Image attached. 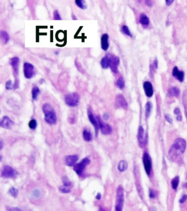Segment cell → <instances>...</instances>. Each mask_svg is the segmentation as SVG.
Segmentation results:
<instances>
[{"label":"cell","mask_w":187,"mask_h":211,"mask_svg":"<svg viewBox=\"0 0 187 211\" xmlns=\"http://www.w3.org/2000/svg\"><path fill=\"white\" fill-rule=\"evenodd\" d=\"M151 109H152V104L151 102H148L145 105V116L147 118H148L151 113Z\"/></svg>","instance_id":"cell-26"},{"label":"cell","mask_w":187,"mask_h":211,"mask_svg":"<svg viewBox=\"0 0 187 211\" xmlns=\"http://www.w3.org/2000/svg\"><path fill=\"white\" fill-rule=\"evenodd\" d=\"M37 122L34 119H32L29 122V126L31 129H35L37 127Z\"/></svg>","instance_id":"cell-37"},{"label":"cell","mask_w":187,"mask_h":211,"mask_svg":"<svg viewBox=\"0 0 187 211\" xmlns=\"http://www.w3.org/2000/svg\"><path fill=\"white\" fill-rule=\"evenodd\" d=\"M128 167V164L125 160H121L119 163L118 165V169L120 172H124L125 171Z\"/></svg>","instance_id":"cell-23"},{"label":"cell","mask_w":187,"mask_h":211,"mask_svg":"<svg viewBox=\"0 0 187 211\" xmlns=\"http://www.w3.org/2000/svg\"><path fill=\"white\" fill-rule=\"evenodd\" d=\"M145 3H146V4H147L148 6H151V1H145Z\"/></svg>","instance_id":"cell-46"},{"label":"cell","mask_w":187,"mask_h":211,"mask_svg":"<svg viewBox=\"0 0 187 211\" xmlns=\"http://www.w3.org/2000/svg\"><path fill=\"white\" fill-rule=\"evenodd\" d=\"M124 204V192L121 185L117 186L116 189V198L115 203V211H122Z\"/></svg>","instance_id":"cell-3"},{"label":"cell","mask_w":187,"mask_h":211,"mask_svg":"<svg viewBox=\"0 0 187 211\" xmlns=\"http://www.w3.org/2000/svg\"><path fill=\"white\" fill-rule=\"evenodd\" d=\"M187 200V195H184L181 198L180 200V204H183L184 202H186V201Z\"/></svg>","instance_id":"cell-42"},{"label":"cell","mask_w":187,"mask_h":211,"mask_svg":"<svg viewBox=\"0 0 187 211\" xmlns=\"http://www.w3.org/2000/svg\"><path fill=\"white\" fill-rule=\"evenodd\" d=\"M109 58V67L114 73L118 72V66L120 64V59L118 56L112 54H108Z\"/></svg>","instance_id":"cell-8"},{"label":"cell","mask_w":187,"mask_h":211,"mask_svg":"<svg viewBox=\"0 0 187 211\" xmlns=\"http://www.w3.org/2000/svg\"><path fill=\"white\" fill-rule=\"evenodd\" d=\"M90 160L87 157L84 159L81 162L74 166V171L77 173L78 175L81 176L84 169L90 163Z\"/></svg>","instance_id":"cell-6"},{"label":"cell","mask_w":187,"mask_h":211,"mask_svg":"<svg viewBox=\"0 0 187 211\" xmlns=\"http://www.w3.org/2000/svg\"><path fill=\"white\" fill-rule=\"evenodd\" d=\"M40 93V89L38 88V87L34 86L32 88L31 93H32V98L33 99V100H35L37 99Z\"/></svg>","instance_id":"cell-25"},{"label":"cell","mask_w":187,"mask_h":211,"mask_svg":"<svg viewBox=\"0 0 187 211\" xmlns=\"http://www.w3.org/2000/svg\"><path fill=\"white\" fill-rule=\"evenodd\" d=\"M80 96L76 92H74L66 94L65 96L66 104L70 107H75L79 105Z\"/></svg>","instance_id":"cell-5"},{"label":"cell","mask_w":187,"mask_h":211,"mask_svg":"<svg viewBox=\"0 0 187 211\" xmlns=\"http://www.w3.org/2000/svg\"><path fill=\"white\" fill-rule=\"evenodd\" d=\"M115 104L116 107L118 108L126 109L128 107L127 103L124 96L122 94H118L116 96L115 99Z\"/></svg>","instance_id":"cell-14"},{"label":"cell","mask_w":187,"mask_h":211,"mask_svg":"<svg viewBox=\"0 0 187 211\" xmlns=\"http://www.w3.org/2000/svg\"><path fill=\"white\" fill-rule=\"evenodd\" d=\"M0 144H1V149H2V147H3V143H2V141H1V142H0Z\"/></svg>","instance_id":"cell-48"},{"label":"cell","mask_w":187,"mask_h":211,"mask_svg":"<svg viewBox=\"0 0 187 211\" xmlns=\"http://www.w3.org/2000/svg\"><path fill=\"white\" fill-rule=\"evenodd\" d=\"M149 197L151 198H154L155 197V192L153 189L149 190Z\"/></svg>","instance_id":"cell-41"},{"label":"cell","mask_w":187,"mask_h":211,"mask_svg":"<svg viewBox=\"0 0 187 211\" xmlns=\"http://www.w3.org/2000/svg\"><path fill=\"white\" fill-rule=\"evenodd\" d=\"M173 76L176 78L180 82H183L184 78V73L182 71H180L177 66L174 67L172 70Z\"/></svg>","instance_id":"cell-17"},{"label":"cell","mask_w":187,"mask_h":211,"mask_svg":"<svg viewBox=\"0 0 187 211\" xmlns=\"http://www.w3.org/2000/svg\"><path fill=\"white\" fill-rule=\"evenodd\" d=\"M143 88H144L145 95L149 98L151 97L153 95L154 91H153V85L149 81L145 82L143 84Z\"/></svg>","instance_id":"cell-16"},{"label":"cell","mask_w":187,"mask_h":211,"mask_svg":"<svg viewBox=\"0 0 187 211\" xmlns=\"http://www.w3.org/2000/svg\"><path fill=\"white\" fill-rule=\"evenodd\" d=\"M180 90L177 87H173L169 89L168 91V94L170 97H178L180 96Z\"/></svg>","instance_id":"cell-20"},{"label":"cell","mask_w":187,"mask_h":211,"mask_svg":"<svg viewBox=\"0 0 187 211\" xmlns=\"http://www.w3.org/2000/svg\"><path fill=\"white\" fill-rule=\"evenodd\" d=\"M174 113H175V115L177 116V117H176L177 120H178V121H182V115H181V113H180V109H179V108H178V107L175 108V109H174Z\"/></svg>","instance_id":"cell-33"},{"label":"cell","mask_w":187,"mask_h":211,"mask_svg":"<svg viewBox=\"0 0 187 211\" xmlns=\"http://www.w3.org/2000/svg\"><path fill=\"white\" fill-rule=\"evenodd\" d=\"M6 88L8 90H11L14 88V84H12L11 80H9L6 83Z\"/></svg>","instance_id":"cell-38"},{"label":"cell","mask_w":187,"mask_h":211,"mask_svg":"<svg viewBox=\"0 0 187 211\" xmlns=\"http://www.w3.org/2000/svg\"><path fill=\"white\" fill-rule=\"evenodd\" d=\"M72 18H73L72 19H73L74 20H75H75H77V18H76V17L75 16L74 17V14H72Z\"/></svg>","instance_id":"cell-49"},{"label":"cell","mask_w":187,"mask_h":211,"mask_svg":"<svg viewBox=\"0 0 187 211\" xmlns=\"http://www.w3.org/2000/svg\"><path fill=\"white\" fill-rule=\"evenodd\" d=\"M83 138L86 141H90L92 140V135L91 132L85 129L83 132Z\"/></svg>","instance_id":"cell-28"},{"label":"cell","mask_w":187,"mask_h":211,"mask_svg":"<svg viewBox=\"0 0 187 211\" xmlns=\"http://www.w3.org/2000/svg\"><path fill=\"white\" fill-rule=\"evenodd\" d=\"M87 114H88V117L90 121L93 125L94 127L95 134V136L97 137V135H98V131H99V128L98 120H97V117H95L94 116L93 113H92L91 108L88 109Z\"/></svg>","instance_id":"cell-13"},{"label":"cell","mask_w":187,"mask_h":211,"mask_svg":"<svg viewBox=\"0 0 187 211\" xmlns=\"http://www.w3.org/2000/svg\"><path fill=\"white\" fill-rule=\"evenodd\" d=\"M143 162L145 172L148 175V176H149L151 172L152 163H151V158L149 154L147 153H144L143 156Z\"/></svg>","instance_id":"cell-11"},{"label":"cell","mask_w":187,"mask_h":211,"mask_svg":"<svg viewBox=\"0 0 187 211\" xmlns=\"http://www.w3.org/2000/svg\"><path fill=\"white\" fill-rule=\"evenodd\" d=\"M17 172L9 166H5L1 172V176L5 178H14L17 176Z\"/></svg>","instance_id":"cell-7"},{"label":"cell","mask_w":187,"mask_h":211,"mask_svg":"<svg viewBox=\"0 0 187 211\" xmlns=\"http://www.w3.org/2000/svg\"><path fill=\"white\" fill-rule=\"evenodd\" d=\"M109 36L107 34H104L101 37V47L103 50L107 51L109 47Z\"/></svg>","instance_id":"cell-19"},{"label":"cell","mask_w":187,"mask_h":211,"mask_svg":"<svg viewBox=\"0 0 187 211\" xmlns=\"http://www.w3.org/2000/svg\"><path fill=\"white\" fill-rule=\"evenodd\" d=\"M1 38L4 43L6 44L9 40V36L7 33L5 31H1Z\"/></svg>","instance_id":"cell-24"},{"label":"cell","mask_w":187,"mask_h":211,"mask_svg":"<svg viewBox=\"0 0 187 211\" xmlns=\"http://www.w3.org/2000/svg\"><path fill=\"white\" fill-rule=\"evenodd\" d=\"M101 194H99V193H98V194H97V195L96 196V198H97V199H98V200H100V199H101Z\"/></svg>","instance_id":"cell-47"},{"label":"cell","mask_w":187,"mask_h":211,"mask_svg":"<svg viewBox=\"0 0 187 211\" xmlns=\"http://www.w3.org/2000/svg\"><path fill=\"white\" fill-rule=\"evenodd\" d=\"M9 192L12 196L16 197L18 194V190L15 188H11L9 190Z\"/></svg>","instance_id":"cell-35"},{"label":"cell","mask_w":187,"mask_h":211,"mask_svg":"<svg viewBox=\"0 0 187 211\" xmlns=\"http://www.w3.org/2000/svg\"><path fill=\"white\" fill-rule=\"evenodd\" d=\"M13 121L11 120L7 116H4L0 122L1 127L6 129H10L13 126Z\"/></svg>","instance_id":"cell-15"},{"label":"cell","mask_w":187,"mask_h":211,"mask_svg":"<svg viewBox=\"0 0 187 211\" xmlns=\"http://www.w3.org/2000/svg\"><path fill=\"white\" fill-rule=\"evenodd\" d=\"M173 2V0H166V4L167 5V6H170V5H171Z\"/></svg>","instance_id":"cell-44"},{"label":"cell","mask_w":187,"mask_h":211,"mask_svg":"<svg viewBox=\"0 0 187 211\" xmlns=\"http://www.w3.org/2000/svg\"><path fill=\"white\" fill-rule=\"evenodd\" d=\"M42 111L44 115V120L50 125H54L57 122V116L54 110L48 103H46L42 106Z\"/></svg>","instance_id":"cell-2"},{"label":"cell","mask_w":187,"mask_h":211,"mask_svg":"<svg viewBox=\"0 0 187 211\" xmlns=\"http://www.w3.org/2000/svg\"><path fill=\"white\" fill-rule=\"evenodd\" d=\"M79 159V157L77 155H69L65 157V163L68 166H75V163Z\"/></svg>","instance_id":"cell-18"},{"label":"cell","mask_w":187,"mask_h":211,"mask_svg":"<svg viewBox=\"0 0 187 211\" xmlns=\"http://www.w3.org/2000/svg\"><path fill=\"white\" fill-rule=\"evenodd\" d=\"M8 211H23L21 209L17 207H9L7 209Z\"/></svg>","instance_id":"cell-43"},{"label":"cell","mask_w":187,"mask_h":211,"mask_svg":"<svg viewBox=\"0 0 187 211\" xmlns=\"http://www.w3.org/2000/svg\"><path fill=\"white\" fill-rule=\"evenodd\" d=\"M180 181V177L178 176H175L174 178H173L171 180V185L173 189L176 190L179 184Z\"/></svg>","instance_id":"cell-27"},{"label":"cell","mask_w":187,"mask_h":211,"mask_svg":"<svg viewBox=\"0 0 187 211\" xmlns=\"http://www.w3.org/2000/svg\"><path fill=\"white\" fill-rule=\"evenodd\" d=\"M186 141L184 139L180 138L176 139L168 152L171 158L175 159L178 156L183 154L186 150Z\"/></svg>","instance_id":"cell-1"},{"label":"cell","mask_w":187,"mask_h":211,"mask_svg":"<svg viewBox=\"0 0 187 211\" xmlns=\"http://www.w3.org/2000/svg\"><path fill=\"white\" fill-rule=\"evenodd\" d=\"M63 182L64 184V185L66 186H72V183L69 180V178L67 177V176H64L63 178Z\"/></svg>","instance_id":"cell-36"},{"label":"cell","mask_w":187,"mask_h":211,"mask_svg":"<svg viewBox=\"0 0 187 211\" xmlns=\"http://www.w3.org/2000/svg\"><path fill=\"white\" fill-rule=\"evenodd\" d=\"M19 58L18 57H14L11 59L10 64L12 67L13 74L15 78V81L14 84V88L17 89L19 87V79L18 78V73H19Z\"/></svg>","instance_id":"cell-4"},{"label":"cell","mask_w":187,"mask_h":211,"mask_svg":"<svg viewBox=\"0 0 187 211\" xmlns=\"http://www.w3.org/2000/svg\"><path fill=\"white\" fill-rule=\"evenodd\" d=\"M53 18H54V20H62V18L60 17V15L59 13V12L57 10H56L54 11V13H53Z\"/></svg>","instance_id":"cell-39"},{"label":"cell","mask_w":187,"mask_h":211,"mask_svg":"<svg viewBox=\"0 0 187 211\" xmlns=\"http://www.w3.org/2000/svg\"><path fill=\"white\" fill-rule=\"evenodd\" d=\"M183 104L184 107V113L186 115V117L187 120V97L185 95V93L183 94Z\"/></svg>","instance_id":"cell-34"},{"label":"cell","mask_w":187,"mask_h":211,"mask_svg":"<svg viewBox=\"0 0 187 211\" xmlns=\"http://www.w3.org/2000/svg\"><path fill=\"white\" fill-rule=\"evenodd\" d=\"M109 117V115L107 113H105L104 115H103V119H105V120H108Z\"/></svg>","instance_id":"cell-45"},{"label":"cell","mask_w":187,"mask_h":211,"mask_svg":"<svg viewBox=\"0 0 187 211\" xmlns=\"http://www.w3.org/2000/svg\"><path fill=\"white\" fill-rule=\"evenodd\" d=\"M137 139L138 141L139 145L140 147L143 148L146 145L147 142V135L144 132V128L142 126H139L137 134Z\"/></svg>","instance_id":"cell-9"},{"label":"cell","mask_w":187,"mask_h":211,"mask_svg":"<svg viewBox=\"0 0 187 211\" xmlns=\"http://www.w3.org/2000/svg\"><path fill=\"white\" fill-rule=\"evenodd\" d=\"M75 3L78 6V7H79L82 9H85L86 8V6L85 5V2L82 0H76Z\"/></svg>","instance_id":"cell-30"},{"label":"cell","mask_w":187,"mask_h":211,"mask_svg":"<svg viewBox=\"0 0 187 211\" xmlns=\"http://www.w3.org/2000/svg\"><path fill=\"white\" fill-rule=\"evenodd\" d=\"M59 189L60 192L63 193H69L71 191V187L70 186H66L65 185L61 186L59 188Z\"/></svg>","instance_id":"cell-31"},{"label":"cell","mask_w":187,"mask_h":211,"mask_svg":"<svg viewBox=\"0 0 187 211\" xmlns=\"http://www.w3.org/2000/svg\"><path fill=\"white\" fill-rule=\"evenodd\" d=\"M165 119L168 123H172V119L171 116L168 114H166L165 115Z\"/></svg>","instance_id":"cell-40"},{"label":"cell","mask_w":187,"mask_h":211,"mask_svg":"<svg viewBox=\"0 0 187 211\" xmlns=\"http://www.w3.org/2000/svg\"><path fill=\"white\" fill-rule=\"evenodd\" d=\"M139 22L143 25H148L149 24V18L144 13L141 15L139 18Z\"/></svg>","instance_id":"cell-22"},{"label":"cell","mask_w":187,"mask_h":211,"mask_svg":"<svg viewBox=\"0 0 187 211\" xmlns=\"http://www.w3.org/2000/svg\"><path fill=\"white\" fill-rule=\"evenodd\" d=\"M116 84L120 90L123 89L125 87V81L123 78L120 77L119 78H118L116 82Z\"/></svg>","instance_id":"cell-29"},{"label":"cell","mask_w":187,"mask_h":211,"mask_svg":"<svg viewBox=\"0 0 187 211\" xmlns=\"http://www.w3.org/2000/svg\"><path fill=\"white\" fill-rule=\"evenodd\" d=\"M97 119L98 121L99 128L101 129V132L104 135H108L112 132V128L111 126L106 123H104L101 120L100 116H97Z\"/></svg>","instance_id":"cell-12"},{"label":"cell","mask_w":187,"mask_h":211,"mask_svg":"<svg viewBox=\"0 0 187 211\" xmlns=\"http://www.w3.org/2000/svg\"><path fill=\"white\" fill-rule=\"evenodd\" d=\"M184 186L186 188H187V183H185V184H184Z\"/></svg>","instance_id":"cell-50"},{"label":"cell","mask_w":187,"mask_h":211,"mask_svg":"<svg viewBox=\"0 0 187 211\" xmlns=\"http://www.w3.org/2000/svg\"><path fill=\"white\" fill-rule=\"evenodd\" d=\"M24 74L26 78L30 79L32 78L35 75L34 65L29 63H25L24 64Z\"/></svg>","instance_id":"cell-10"},{"label":"cell","mask_w":187,"mask_h":211,"mask_svg":"<svg viewBox=\"0 0 187 211\" xmlns=\"http://www.w3.org/2000/svg\"><path fill=\"white\" fill-rule=\"evenodd\" d=\"M121 31H122V33H124L125 35L130 36V37H132V35L131 33L130 30H129V27L127 26H126V25L122 26V28H121Z\"/></svg>","instance_id":"cell-32"},{"label":"cell","mask_w":187,"mask_h":211,"mask_svg":"<svg viewBox=\"0 0 187 211\" xmlns=\"http://www.w3.org/2000/svg\"><path fill=\"white\" fill-rule=\"evenodd\" d=\"M101 65L103 69H106L109 67V58L108 55L104 56L101 61Z\"/></svg>","instance_id":"cell-21"}]
</instances>
